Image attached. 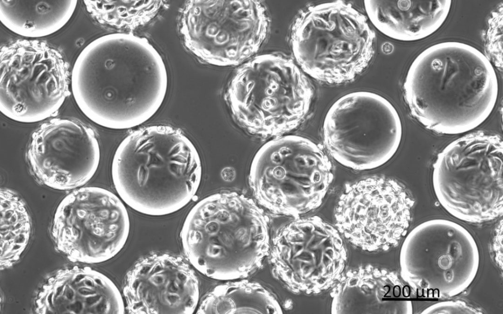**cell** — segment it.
<instances>
[{
    "label": "cell",
    "instance_id": "obj_17",
    "mask_svg": "<svg viewBox=\"0 0 503 314\" xmlns=\"http://www.w3.org/2000/svg\"><path fill=\"white\" fill-rule=\"evenodd\" d=\"M130 228L128 211L120 199L106 189L88 186L64 198L55 231L61 240L88 242L107 257L123 248Z\"/></svg>",
    "mask_w": 503,
    "mask_h": 314
},
{
    "label": "cell",
    "instance_id": "obj_27",
    "mask_svg": "<svg viewBox=\"0 0 503 314\" xmlns=\"http://www.w3.org/2000/svg\"><path fill=\"white\" fill-rule=\"evenodd\" d=\"M66 295L68 299H72L74 295L73 290L70 288H68L66 290Z\"/></svg>",
    "mask_w": 503,
    "mask_h": 314
},
{
    "label": "cell",
    "instance_id": "obj_9",
    "mask_svg": "<svg viewBox=\"0 0 503 314\" xmlns=\"http://www.w3.org/2000/svg\"><path fill=\"white\" fill-rule=\"evenodd\" d=\"M399 263L413 294L425 299L448 298L463 293L475 281L480 253L475 238L463 226L433 219L406 236Z\"/></svg>",
    "mask_w": 503,
    "mask_h": 314
},
{
    "label": "cell",
    "instance_id": "obj_14",
    "mask_svg": "<svg viewBox=\"0 0 503 314\" xmlns=\"http://www.w3.org/2000/svg\"><path fill=\"white\" fill-rule=\"evenodd\" d=\"M337 231L317 217L285 224L271 241L268 256L274 275L294 292L311 293L328 287L345 259Z\"/></svg>",
    "mask_w": 503,
    "mask_h": 314
},
{
    "label": "cell",
    "instance_id": "obj_21",
    "mask_svg": "<svg viewBox=\"0 0 503 314\" xmlns=\"http://www.w3.org/2000/svg\"><path fill=\"white\" fill-rule=\"evenodd\" d=\"M88 13L99 24L118 29H133L152 20L164 1H84Z\"/></svg>",
    "mask_w": 503,
    "mask_h": 314
},
{
    "label": "cell",
    "instance_id": "obj_6",
    "mask_svg": "<svg viewBox=\"0 0 503 314\" xmlns=\"http://www.w3.org/2000/svg\"><path fill=\"white\" fill-rule=\"evenodd\" d=\"M289 40L295 61L306 75L336 84L352 80L367 67L376 36L364 15L336 0L301 10Z\"/></svg>",
    "mask_w": 503,
    "mask_h": 314
},
{
    "label": "cell",
    "instance_id": "obj_10",
    "mask_svg": "<svg viewBox=\"0 0 503 314\" xmlns=\"http://www.w3.org/2000/svg\"><path fill=\"white\" fill-rule=\"evenodd\" d=\"M325 147L349 169L364 171L389 161L400 145L403 126L393 105L374 92L358 91L337 99L323 123Z\"/></svg>",
    "mask_w": 503,
    "mask_h": 314
},
{
    "label": "cell",
    "instance_id": "obj_28",
    "mask_svg": "<svg viewBox=\"0 0 503 314\" xmlns=\"http://www.w3.org/2000/svg\"><path fill=\"white\" fill-rule=\"evenodd\" d=\"M84 277V275H79L77 276V277L76 278L75 281H77V282H78L80 280H81L82 279H83Z\"/></svg>",
    "mask_w": 503,
    "mask_h": 314
},
{
    "label": "cell",
    "instance_id": "obj_19",
    "mask_svg": "<svg viewBox=\"0 0 503 314\" xmlns=\"http://www.w3.org/2000/svg\"><path fill=\"white\" fill-rule=\"evenodd\" d=\"M77 3L76 0H1L0 20L7 29L18 35L45 37L68 23Z\"/></svg>",
    "mask_w": 503,
    "mask_h": 314
},
{
    "label": "cell",
    "instance_id": "obj_12",
    "mask_svg": "<svg viewBox=\"0 0 503 314\" xmlns=\"http://www.w3.org/2000/svg\"><path fill=\"white\" fill-rule=\"evenodd\" d=\"M0 110L32 123L56 113L70 93L71 73L61 53L37 40H18L0 53Z\"/></svg>",
    "mask_w": 503,
    "mask_h": 314
},
{
    "label": "cell",
    "instance_id": "obj_8",
    "mask_svg": "<svg viewBox=\"0 0 503 314\" xmlns=\"http://www.w3.org/2000/svg\"><path fill=\"white\" fill-rule=\"evenodd\" d=\"M257 202L280 215L296 216L318 208L334 179L331 161L306 137L283 135L257 151L249 172Z\"/></svg>",
    "mask_w": 503,
    "mask_h": 314
},
{
    "label": "cell",
    "instance_id": "obj_4",
    "mask_svg": "<svg viewBox=\"0 0 503 314\" xmlns=\"http://www.w3.org/2000/svg\"><path fill=\"white\" fill-rule=\"evenodd\" d=\"M180 237L192 265L222 281L245 278L257 270L271 241L263 210L244 195L227 191L197 202L184 220Z\"/></svg>",
    "mask_w": 503,
    "mask_h": 314
},
{
    "label": "cell",
    "instance_id": "obj_29",
    "mask_svg": "<svg viewBox=\"0 0 503 314\" xmlns=\"http://www.w3.org/2000/svg\"><path fill=\"white\" fill-rule=\"evenodd\" d=\"M52 294L51 293L49 295V296H48V302H49V303L50 304V305H52Z\"/></svg>",
    "mask_w": 503,
    "mask_h": 314
},
{
    "label": "cell",
    "instance_id": "obj_20",
    "mask_svg": "<svg viewBox=\"0 0 503 314\" xmlns=\"http://www.w3.org/2000/svg\"><path fill=\"white\" fill-rule=\"evenodd\" d=\"M198 314H280L275 295L261 284L247 280L217 286L200 303Z\"/></svg>",
    "mask_w": 503,
    "mask_h": 314
},
{
    "label": "cell",
    "instance_id": "obj_25",
    "mask_svg": "<svg viewBox=\"0 0 503 314\" xmlns=\"http://www.w3.org/2000/svg\"><path fill=\"white\" fill-rule=\"evenodd\" d=\"M70 309L76 313H79L82 309V304L77 301L69 306Z\"/></svg>",
    "mask_w": 503,
    "mask_h": 314
},
{
    "label": "cell",
    "instance_id": "obj_1",
    "mask_svg": "<svg viewBox=\"0 0 503 314\" xmlns=\"http://www.w3.org/2000/svg\"><path fill=\"white\" fill-rule=\"evenodd\" d=\"M165 62L146 38L115 33L89 43L77 57L71 90L80 110L101 127L125 130L152 117L166 98Z\"/></svg>",
    "mask_w": 503,
    "mask_h": 314
},
{
    "label": "cell",
    "instance_id": "obj_15",
    "mask_svg": "<svg viewBox=\"0 0 503 314\" xmlns=\"http://www.w3.org/2000/svg\"><path fill=\"white\" fill-rule=\"evenodd\" d=\"M99 141L94 130L81 121L52 119L32 134L26 152L31 173L42 184L58 190L87 183L100 161Z\"/></svg>",
    "mask_w": 503,
    "mask_h": 314
},
{
    "label": "cell",
    "instance_id": "obj_2",
    "mask_svg": "<svg viewBox=\"0 0 503 314\" xmlns=\"http://www.w3.org/2000/svg\"><path fill=\"white\" fill-rule=\"evenodd\" d=\"M494 65L475 47L458 41L432 45L415 57L403 83L411 114L434 132L453 135L482 124L496 105Z\"/></svg>",
    "mask_w": 503,
    "mask_h": 314
},
{
    "label": "cell",
    "instance_id": "obj_3",
    "mask_svg": "<svg viewBox=\"0 0 503 314\" xmlns=\"http://www.w3.org/2000/svg\"><path fill=\"white\" fill-rule=\"evenodd\" d=\"M202 173L194 143L180 129L154 125L128 134L117 147L111 174L121 199L150 216L175 212L195 196Z\"/></svg>",
    "mask_w": 503,
    "mask_h": 314
},
{
    "label": "cell",
    "instance_id": "obj_22",
    "mask_svg": "<svg viewBox=\"0 0 503 314\" xmlns=\"http://www.w3.org/2000/svg\"><path fill=\"white\" fill-rule=\"evenodd\" d=\"M503 4L490 13L483 34L485 56L498 69H502Z\"/></svg>",
    "mask_w": 503,
    "mask_h": 314
},
{
    "label": "cell",
    "instance_id": "obj_11",
    "mask_svg": "<svg viewBox=\"0 0 503 314\" xmlns=\"http://www.w3.org/2000/svg\"><path fill=\"white\" fill-rule=\"evenodd\" d=\"M271 20L262 1L191 0L181 11L179 31L185 46L215 66H239L262 48Z\"/></svg>",
    "mask_w": 503,
    "mask_h": 314
},
{
    "label": "cell",
    "instance_id": "obj_13",
    "mask_svg": "<svg viewBox=\"0 0 503 314\" xmlns=\"http://www.w3.org/2000/svg\"><path fill=\"white\" fill-rule=\"evenodd\" d=\"M415 200L391 179L372 177L345 186L335 212L338 231L363 249L387 250L407 234Z\"/></svg>",
    "mask_w": 503,
    "mask_h": 314
},
{
    "label": "cell",
    "instance_id": "obj_31",
    "mask_svg": "<svg viewBox=\"0 0 503 314\" xmlns=\"http://www.w3.org/2000/svg\"><path fill=\"white\" fill-rule=\"evenodd\" d=\"M62 287H59V288H57V292H56V295H58V294H59L60 293V292L61 291V290H62Z\"/></svg>",
    "mask_w": 503,
    "mask_h": 314
},
{
    "label": "cell",
    "instance_id": "obj_5",
    "mask_svg": "<svg viewBox=\"0 0 503 314\" xmlns=\"http://www.w3.org/2000/svg\"><path fill=\"white\" fill-rule=\"evenodd\" d=\"M314 96L306 74L279 53L255 55L232 73L224 99L235 123L260 137L285 135L307 118Z\"/></svg>",
    "mask_w": 503,
    "mask_h": 314
},
{
    "label": "cell",
    "instance_id": "obj_18",
    "mask_svg": "<svg viewBox=\"0 0 503 314\" xmlns=\"http://www.w3.org/2000/svg\"><path fill=\"white\" fill-rule=\"evenodd\" d=\"M372 25L386 36L401 42L425 39L438 31L448 17L451 1L365 0Z\"/></svg>",
    "mask_w": 503,
    "mask_h": 314
},
{
    "label": "cell",
    "instance_id": "obj_16",
    "mask_svg": "<svg viewBox=\"0 0 503 314\" xmlns=\"http://www.w3.org/2000/svg\"><path fill=\"white\" fill-rule=\"evenodd\" d=\"M199 293L193 269L180 257L167 253L140 259L124 282L127 309L133 314H192Z\"/></svg>",
    "mask_w": 503,
    "mask_h": 314
},
{
    "label": "cell",
    "instance_id": "obj_24",
    "mask_svg": "<svg viewBox=\"0 0 503 314\" xmlns=\"http://www.w3.org/2000/svg\"><path fill=\"white\" fill-rule=\"evenodd\" d=\"M491 250L494 261L496 265L501 269L503 268V248H502V224L499 225L495 233Z\"/></svg>",
    "mask_w": 503,
    "mask_h": 314
},
{
    "label": "cell",
    "instance_id": "obj_26",
    "mask_svg": "<svg viewBox=\"0 0 503 314\" xmlns=\"http://www.w3.org/2000/svg\"><path fill=\"white\" fill-rule=\"evenodd\" d=\"M79 291L80 293L84 295L94 294L96 293V292L94 290L85 288H80Z\"/></svg>",
    "mask_w": 503,
    "mask_h": 314
},
{
    "label": "cell",
    "instance_id": "obj_30",
    "mask_svg": "<svg viewBox=\"0 0 503 314\" xmlns=\"http://www.w3.org/2000/svg\"><path fill=\"white\" fill-rule=\"evenodd\" d=\"M85 284L89 286H93V283H92V282L89 280L86 281Z\"/></svg>",
    "mask_w": 503,
    "mask_h": 314
},
{
    "label": "cell",
    "instance_id": "obj_7",
    "mask_svg": "<svg viewBox=\"0 0 503 314\" xmlns=\"http://www.w3.org/2000/svg\"><path fill=\"white\" fill-rule=\"evenodd\" d=\"M502 138L482 131L447 145L433 164V190L441 206L454 217L482 223L503 214Z\"/></svg>",
    "mask_w": 503,
    "mask_h": 314
},
{
    "label": "cell",
    "instance_id": "obj_23",
    "mask_svg": "<svg viewBox=\"0 0 503 314\" xmlns=\"http://www.w3.org/2000/svg\"><path fill=\"white\" fill-rule=\"evenodd\" d=\"M424 314H483L480 309L460 300H446L433 304L424 308Z\"/></svg>",
    "mask_w": 503,
    "mask_h": 314
}]
</instances>
